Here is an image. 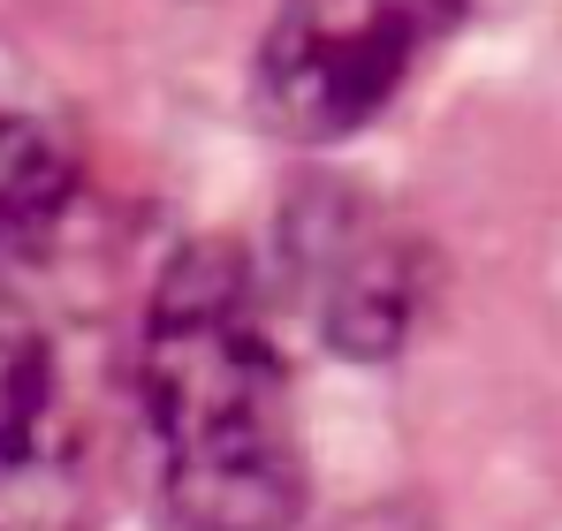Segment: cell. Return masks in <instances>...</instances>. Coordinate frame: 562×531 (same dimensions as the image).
<instances>
[{
  "label": "cell",
  "instance_id": "obj_2",
  "mask_svg": "<svg viewBox=\"0 0 562 531\" xmlns=\"http://www.w3.org/2000/svg\"><path fill=\"white\" fill-rule=\"evenodd\" d=\"M464 0H281L251 99L289 137H342L373 122L395 84L457 31Z\"/></svg>",
  "mask_w": 562,
  "mask_h": 531
},
{
  "label": "cell",
  "instance_id": "obj_3",
  "mask_svg": "<svg viewBox=\"0 0 562 531\" xmlns=\"http://www.w3.org/2000/svg\"><path fill=\"white\" fill-rule=\"evenodd\" d=\"M69 190H77L69 152H61L31 114H8V106H0V251L38 244V236L61 221Z\"/></svg>",
  "mask_w": 562,
  "mask_h": 531
},
{
  "label": "cell",
  "instance_id": "obj_4",
  "mask_svg": "<svg viewBox=\"0 0 562 531\" xmlns=\"http://www.w3.org/2000/svg\"><path fill=\"white\" fill-rule=\"evenodd\" d=\"M54 410V350L31 304L0 281V463H23Z\"/></svg>",
  "mask_w": 562,
  "mask_h": 531
},
{
  "label": "cell",
  "instance_id": "obj_1",
  "mask_svg": "<svg viewBox=\"0 0 562 531\" xmlns=\"http://www.w3.org/2000/svg\"><path fill=\"white\" fill-rule=\"evenodd\" d=\"M137 387L168 501L190 531H289L304 501L289 372L267 335L251 266L228 244H190L153 289Z\"/></svg>",
  "mask_w": 562,
  "mask_h": 531
}]
</instances>
